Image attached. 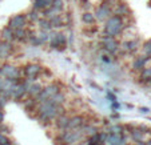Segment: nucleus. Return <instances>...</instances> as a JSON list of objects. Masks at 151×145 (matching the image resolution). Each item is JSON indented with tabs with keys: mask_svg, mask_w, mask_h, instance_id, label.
Here are the masks:
<instances>
[{
	"mask_svg": "<svg viewBox=\"0 0 151 145\" xmlns=\"http://www.w3.org/2000/svg\"><path fill=\"white\" fill-rule=\"evenodd\" d=\"M58 92H59V89H58L56 85H48L47 88H44V89L40 91V93L36 96V101L37 102L46 101V100H48L50 97H52L54 95H56Z\"/></svg>",
	"mask_w": 151,
	"mask_h": 145,
	"instance_id": "obj_5",
	"label": "nucleus"
},
{
	"mask_svg": "<svg viewBox=\"0 0 151 145\" xmlns=\"http://www.w3.org/2000/svg\"><path fill=\"white\" fill-rule=\"evenodd\" d=\"M83 21L87 24H92L95 21V17L92 16L91 14H88V12H86V14H83Z\"/></svg>",
	"mask_w": 151,
	"mask_h": 145,
	"instance_id": "obj_18",
	"label": "nucleus"
},
{
	"mask_svg": "<svg viewBox=\"0 0 151 145\" xmlns=\"http://www.w3.org/2000/svg\"><path fill=\"white\" fill-rule=\"evenodd\" d=\"M134 45H135L134 41H130V43H124V44H123V48H124V49H132V48H134Z\"/></svg>",
	"mask_w": 151,
	"mask_h": 145,
	"instance_id": "obj_24",
	"label": "nucleus"
},
{
	"mask_svg": "<svg viewBox=\"0 0 151 145\" xmlns=\"http://www.w3.org/2000/svg\"><path fill=\"white\" fill-rule=\"evenodd\" d=\"M29 19L31 20H37V14L36 12H31V14H29Z\"/></svg>",
	"mask_w": 151,
	"mask_h": 145,
	"instance_id": "obj_26",
	"label": "nucleus"
},
{
	"mask_svg": "<svg viewBox=\"0 0 151 145\" xmlns=\"http://www.w3.org/2000/svg\"><path fill=\"white\" fill-rule=\"evenodd\" d=\"M19 75L20 73H19V71H17V68H15V67H12V65L0 67V76L7 79V80L16 81V80L19 79Z\"/></svg>",
	"mask_w": 151,
	"mask_h": 145,
	"instance_id": "obj_3",
	"label": "nucleus"
},
{
	"mask_svg": "<svg viewBox=\"0 0 151 145\" xmlns=\"http://www.w3.org/2000/svg\"><path fill=\"white\" fill-rule=\"evenodd\" d=\"M39 72H40V67L36 65V64H31V65H27L24 68V76L28 80H35L36 76L39 75Z\"/></svg>",
	"mask_w": 151,
	"mask_h": 145,
	"instance_id": "obj_6",
	"label": "nucleus"
},
{
	"mask_svg": "<svg viewBox=\"0 0 151 145\" xmlns=\"http://www.w3.org/2000/svg\"><path fill=\"white\" fill-rule=\"evenodd\" d=\"M50 24H51V27H60L62 26V19L58 15H54L50 20Z\"/></svg>",
	"mask_w": 151,
	"mask_h": 145,
	"instance_id": "obj_17",
	"label": "nucleus"
},
{
	"mask_svg": "<svg viewBox=\"0 0 151 145\" xmlns=\"http://www.w3.org/2000/svg\"><path fill=\"white\" fill-rule=\"evenodd\" d=\"M3 119H4V114H3V112L0 111V122H3Z\"/></svg>",
	"mask_w": 151,
	"mask_h": 145,
	"instance_id": "obj_29",
	"label": "nucleus"
},
{
	"mask_svg": "<svg viewBox=\"0 0 151 145\" xmlns=\"http://www.w3.org/2000/svg\"><path fill=\"white\" fill-rule=\"evenodd\" d=\"M84 124V120H83L82 116H75L72 119H70V122H68V128L70 129H78Z\"/></svg>",
	"mask_w": 151,
	"mask_h": 145,
	"instance_id": "obj_12",
	"label": "nucleus"
},
{
	"mask_svg": "<svg viewBox=\"0 0 151 145\" xmlns=\"http://www.w3.org/2000/svg\"><path fill=\"white\" fill-rule=\"evenodd\" d=\"M145 49L148 52V53H150V52H151V41H148V43L146 44V48Z\"/></svg>",
	"mask_w": 151,
	"mask_h": 145,
	"instance_id": "obj_27",
	"label": "nucleus"
},
{
	"mask_svg": "<svg viewBox=\"0 0 151 145\" xmlns=\"http://www.w3.org/2000/svg\"><path fill=\"white\" fill-rule=\"evenodd\" d=\"M40 91H42V87H40V84H37V82H34V84H31V85L27 88L28 95L29 96H34V97H36L37 95L40 93Z\"/></svg>",
	"mask_w": 151,
	"mask_h": 145,
	"instance_id": "obj_13",
	"label": "nucleus"
},
{
	"mask_svg": "<svg viewBox=\"0 0 151 145\" xmlns=\"http://www.w3.org/2000/svg\"><path fill=\"white\" fill-rule=\"evenodd\" d=\"M68 122H70V117L60 116L56 120V127L59 129H66V128H68Z\"/></svg>",
	"mask_w": 151,
	"mask_h": 145,
	"instance_id": "obj_14",
	"label": "nucleus"
},
{
	"mask_svg": "<svg viewBox=\"0 0 151 145\" xmlns=\"http://www.w3.org/2000/svg\"><path fill=\"white\" fill-rule=\"evenodd\" d=\"M145 61H146V59H137L135 60V63H134V68L135 69L142 68V67L145 65Z\"/></svg>",
	"mask_w": 151,
	"mask_h": 145,
	"instance_id": "obj_19",
	"label": "nucleus"
},
{
	"mask_svg": "<svg viewBox=\"0 0 151 145\" xmlns=\"http://www.w3.org/2000/svg\"><path fill=\"white\" fill-rule=\"evenodd\" d=\"M110 133L120 136V134H122V128H120V127H112V128H110Z\"/></svg>",
	"mask_w": 151,
	"mask_h": 145,
	"instance_id": "obj_23",
	"label": "nucleus"
},
{
	"mask_svg": "<svg viewBox=\"0 0 151 145\" xmlns=\"http://www.w3.org/2000/svg\"><path fill=\"white\" fill-rule=\"evenodd\" d=\"M137 145H140V142H138V144H137Z\"/></svg>",
	"mask_w": 151,
	"mask_h": 145,
	"instance_id": "obj_30",
	"label": "nucleus"
},
{
	"mask_svg": "<svg viewBox=\"0 0 151 145\" xmlns=\"http://www.w3.org/2000/svg\"><path fill=\"white\" fill-rule=\"evenodd\" d=\"M1 39L6 40V41H9V40L14 39V32H12V29L9 28H4L3 31H1Z\"/></svg>",
	"mask_w": 151,
	"mask_h": 145,
	"instance_id": "obj_16",
	"label": "nucleus"
},
{
	"mask_svg": "<svg viewBox=\"0 0 151 145\" xmlns=\"http://www.w3.org/2000/svg\"><path fill=\"white\" fill-rule=\"evenodd\" d=\"M6 102H7V97H6V95H4L3 97H0V107H4Z\"/></svg>",
	"mask_w": 151,
	"mask_h": 145,
	"instance_id": "obj_25",
	"label": "nucleus"
},
{
	"mask_svg": "<svg viewBox=\"0 0 151 145\" xmlns=\"http://www.w3.org/2000/svg\"><path fill=\"white\" fill-rule=\"evenodd\" d=\"M96 16L99 20H104L110 16V8L109 6H106V4H102V6L98 7L96 9Z\"/></svg>",
	"mask_w": 151,
	"mask_h": 145,
	"instance_id": "obj_9",
	"label": "nucleus"
},
{
	"mask_svg": "<svg viewBox=\"0 0 151 145\" xmlns=\"http://www.w3.org/2000/svg\"><path fill=\"white\" fill-rule=\"evenodd\" d=\"M103 44H104V48L109 52H115L118 48V44H116V41L112 39V36L106 37V39L103 40Z\"/></svg>",
	"mask_w": 151,
	"mask_h": 145,
	"instance_id": "obj_10",
	"label": "nucleus"
},
{
	"mask_svg": "<svg viewBox=\"0 0 151 145\" xmlns=\"http://www.w3.org/2000/svg\"><path fill=\"white\" fill-rule=\"evenodd\" d=\"M40 28L42 29H50L51 28V24H50L48 20H40Z\"/></svg>",
	"mask_w": 151,
	"mask_h": 145,
	"instance_id": "obj_22",
	"label": "nucleus"
},
{
	"mask_svg": "<svg viewBox=\"0 0 151 145\" xmlns=\"http://www.w3.org/2000/svg\"><path fill=\"white\" fill-rule=\"evenodd\" d=\"M122 27H123V23L118 16L110 17L109 21L106 23V33L109 36H115V35H118L122 31Z\"/></svg>",
	"mask_w": 151,
	"mask_h": 145,
	"instance_id": "obj_2",
	"label": "nucleus"
},
{
	"mask_svg": "<svg viewBox=\"0 0 151 145\" xmlns=\"http://www.w3.org/2000/svg\"><path fill=\"white\" fill-rule=\"evenodd\" d=\"M39 119L43 120V121H48V120L55 119L63 112L62 105H56V104L50 102L47 100L43 102H39Z\"/></svg>",
	"mask_w": 151,
	"mask_h": 145,
	"instance_id": "obj_1",
	"label": "nucleus"
},
{
	"mask_svg": "<svg viewBox=\"0 0 151 145\" xmlns=\"http://www.w3.org/2000/svg\"><path fill=\"white\" fill-rule=\"evenodd\" d=\"M109 97L111 99V101H115V96H114L112 93H109Z\"/></svg>",
	"mask_w": 151,
	"mask_h": 145,
	"instance_id": "obj_28",
	"label": "nucleus"
},
{
	"mask_svg": "<svg viewBox=\"0 0 151 145\" xmlns=\"http://www.w3.org/2000/svg\"><path fill=\"white\" fill-rule=\"evenodd\" d=\"M66 45V36L63 33H58L55 35L51 39V47L52 48H62Z\"/></svg>",
	"mask_w": 151,
	"mask_h": 145,
	"instance_id": "obj_8",
	"label": "nucleus"
},
{
	"mask_svg": "<svg viewBox=\"0 0 151 145\" xmlns=\"http://www.w3.org/2000/svg\"><path fill=\"white\" fill-rule=\"evenodd\" d=\"M24 24H26V16L24 15H16L11 19L9 21V28L11 29H19L23 28Z\"/></svg>",
	"mask_w": 151,
	"mask_h": 145,
	"instance_id": "obj_7",
	"label": "nucleus"
},
{
	"mask_svg": "<svg viewBox=\"0 0 151 145\" xmlns=\"http://www.w3.org/2000/svg\"><path fill=\"white\" fill-rule=\"evenodd\" d=\"M82 136H83V131H79V128H78V129H72V131H67L62 136V139L64 144H74V142L79 141Z\"/></svg>",
	"mask_w": 151,
	"mask_h": 145,
	"instance_id": "obj_4",
	"label": "nucleus"
},
{
	"mask_svg": "<svg viewBox=\"0 0 151 145\" xmlns=\"http://www.w3.org/2000/svg\"><path fill=\"white\" fill-rule=\"evenodd\" d=\"M12 47L9 45L8 41H0V59H6L7 56L9 55V52H11Z\"/></svg>",
	"mask_w": 151,
	"mask_h": 145,
	"instance_id": "obj_11",
	"label": "nucleus"
},
{
	"mask_svg": "<svg viewBox=\"0 0 151 145\" xmlns=\"http://www.w3.org/2000/svg\"><path fill=\"white\" fill-rule=\"evenodd\" d=\"M14 36H16L17 39H23L24 36H26V32L23 31V28H19V29H15L14 32Z\"/></svg>",
	"mask_w": 151,
	"mask_h": 145,
	"instance_id": "obj_20",
	"label": "nucleus"
},
{
	"mask_svg": "<svg viewBox=\"0 0 151 145\" xmlns=\"http://www.w3.org/2000/svg\"><path fill=\"white\" fill-rule=\"evenodd\" d=\"M0 145H11L9 139L7 136H4V134H1V133H0Z\"/></svg>",
	"mask_w": 151,
	"mask_h": 145,
	"instance_id": "obj_21",
	"label": "nucleus"
},
{
	"mask_svg": "<svg viewBox=\"0 0 151 145\" xmlns=\"http://www.w3.org/2000/svg\"><path fill=\"white\" fill-rule=\"evenodd\" d=\"M54 0H35L34 1V7L36 9H46L47 7L51 6V3Z\"/></svg>",
	"mask_w": 151,
	"mask_h": 145,
	"instance_id": "obj_15",
	"label": "nucleus"
}]
</instances>
